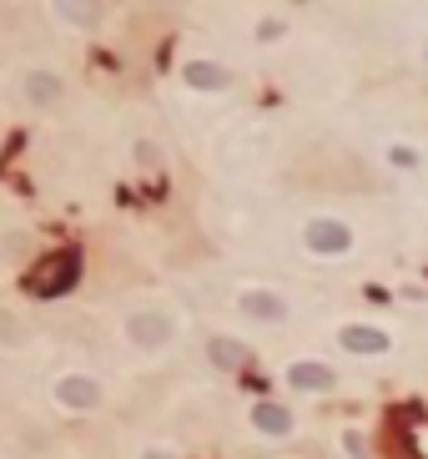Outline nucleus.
<instances>
[{"mask_svg": "<svg viewBox=\"0 0 428 459\" xmlns=\"http://www.w3.org/2000/svg\"><path fill=\"white\" fill-rule=\"evenodd\" d=\"M122 333H126L131 349L156 353V349H167L171 338H177V323H171V313H162V308H137V313H126Z\"/></svg>", "mask_w": 428, "mask_h": 459, "instance_id": "1", "label": "nucleus"}, {"mask_svg": "<svg viewBox=\"0 0 428 459\" xmlns=\"http://www.w3.org/2000/svg\"><path fill=\"white\" fill-rule=\"evenodd\" d=\"M303 248L318 257H348L353 253V227L343 218H313L303 227Z\"/></svg>", "mask_w": 428, "mask_h": 459, "instance_id": "2", "label": "nucleus"}, {"mask_svg": "<svg viewBox=\"0 0 428 459\" xmlns=\"http://www.w3.org/2000/svg\"><path fill=\"white\" fill-rule=\"evenodd\" d=\"M76 273H81V257L76 253H51L46 263L31 273V293H36V298L71 293V288H76Z\"/></svg>", "mask_w": 428, "mask_h": 459, "instance_id": "3", "label": "nucleus"}, {"mask_svg": "<svg viewBox=\"0 0 428 459\" xmlns=\"http://www.w3.org/2000/svg\"><path fill=\"white\" fill-rule=\"evenodd\" d=\"M16 96L26 101V107L46 111V107H56V101L66 96V81H61V71H51V66H31V71H20L16 76Z\"/></svg>", "mask_w": 428, "mask_h": 459, "instance_id": "4", "label": "nucleus"}, {"mask_svg": "<svg viewBox=\"0 0 428 459\" xmlns=\"http://www.w3.org/2000/svg\"><path fill=\"white\" fill-rule=\"evenodd\" d=\"M51 394H56V404H61V409H71V414H91V409H101L107 389H101V379H91V374H61Z\"/></svg>", "mask_w": 428, "mask_h": 459, "instance_id": "5", "label": "nucleus"}, {"mask_svg": "<svg viewBox=\"0 0 428 459\" xmlns=\"http://www.w3.org/2000/svg\"><path fill=\"white\" fill-rule=\"evenodd\" d=\"M237 313L252 318V323H267V328H277V323H288V298L282 293H273V288H242L237 293Z\"/></svg>", "mask_w": 428, "mask_h": 459, "instance_id": "6", "label": "nucleus"}, {"mask_svg": "<svg viewBox=\"0 0 428 459\" xmlns=\"http://www.w3.org/2000/svg\"><path fill=\"white\" fill-rule=\"evenodd\" d=\"M288 384L303 389V394H328V389H337V368L318 364V359H297V364L288 368Z\"/></svg>", "mask_w": 428, "mask_h": 459, "instance_id": "7", "label": "nucleus"}, {"mask_svg": "<svg viewBox=\"0 0 428 459\" xmlns=\"http://www.w3.org/2000/svg\"><path fill=\"white\" fill-rule=\"evenodd\" d=\"M51 16L61 26H76V31H96L107 20V5L101 0H51Z\"/></svg>", "mask_w": 428, "mask_h": 459, "instance_id": "8", "label": "nucleus"}, {"mask_svg": "<svg viewBox=\"0 0 428 459\" xmlns=\"http://www.w3.org/2000/svg\"><path fill=\"white\" fill-rule=\"evenodd\" d=\"M207 359H212L217 368L237 374V368L252 364V349H247L242 338H227V333H217V338H207Z\"/></svg>", "mask_w": 428, "mask_h": 459, "instance_id": "9", "label": "nucleus"}, {"mask_svg": "<svg viewBox=\"0 0 428 459\" xmlns=\"http://www.w3.org/2000/svg\"><path fill=\"white\" fill-rule=\"evenodd\" d=\"M182 81L192 86V91H227L232 86V71L217 61H186L182 66Z\"/></svg>", "mask_w": 428, "mask_h": 459, "instance_id": "10", "label": "nucleus"}, {"mask_svg": "<svg viewBox=\"0 0 428 459\" xmlns=\"http://www.w3.org/2000/svg\"><path fill=\"white\" fill-rule=\"evenodd\" d=\"M337 344L348 353H388V333L368 328V323H348V328L337 333Z\"/></svg>", "mask_w": 428, "mask_h": 459, "instance_id": "11", "label": "nucleus"}, {"mask_svg": "<svg viewBox=\"0 0 428 459\" xmlns=\"http://www.w3.org/2000/svg\"><path fill=\"white\" fill-rule=\"evenodd\" d=\"M252 429H262V434H292V409L288 404H252Z\"/></svg>", "mask_w": 428, "mask_h": 459, "instance_id": "12", "label": "nucleus"}, {"mask_svg": "<svg viewBox=\"0 0 428 459\" xmlns=\"http://www.w3.org/2000/svg\"><path fill=\"white\" fill-rule=\"evenodd\" d=\"M26 344V323L11 308H0V349H20Z\"/></svg>", "mask_w": 428, "mask_h": 459, "instance_id": "13", "label": "nucleus"}, {"mask_svg": "<svg viewBox=\"0 0 428 459\" xmlns=\"http://www.w3.org/2000/svg\"><path fill=\"white\" fill-rule=\"evenodd\" d=\"M131 157H137V167H147V172H152V167H162V152H156V142H137V146H131Z\"/></svg>", "mask_w": 428, "mask_h": 459, "instance_id": "14", "label": "nucleus"}, {"mask_svg": "<svg viewBox=\"0 0 428 459\" xmlns=\"http://www.w3.org/2000/svg\"><path fill=\"white\" fill-rule=\"evenodd\" d=\"M388 162H393L398 172H413V167H418V152H413V146H388Z\"/></svg>", "mask_w": 428, "mask_h": 459, "instance_id": "15", "label": "nucleus"}, {"mask_svg": "<svg viewBox=\"0 0 428 459\" xmlns=\"http://www.w3.org/2000/svg\"><path fill=\"white\" fill-rule=\"evenodd\" d=\"M408 444H413V455L428 459V419H418V424L408 429Z\"/></svg>", "mask_w": 428, "mask_h": 459, "instance_id": "16", "label": "nucleus"}, {"mask_svg": "<svg viewBox=\"0 0 428 459\" xmlns=\"http://www.w3.org/2000/svg\"><path fill=\"white\" fill-rule=\"evenodd\" d=\"M282 31H288V20H282V16H267V20H258V41H277Z\"/></svg>", "mask_w": 428, "mask_h": 459, "instance_id": "17", "label": "nucleus"}, {"mask_svg": "<svg viewBox=\"0 0 428 459\" xmlns=\"http://www.w3.org/2000/svg\"><path fill=\"white\" fill-rule=\"evenodd\" d=\"M343 444H348V455H353V459H373V455H368V439L358 434V429H348V434H343Z\"/></svg>", "mask_w": 428, "mask_h": 459, "instance_id": "18", "label": "nucleus"}, {"mask_svg": "<svg viewBox=\"0 0 428 459\" xmlns=\"http://www.w3.org/2000/svg\"><path fill=\"white\" fill-rule=\"evenodd\" d=\"M141 459H177V455H167V449H147Z\"/></svg>", "mask_w": 428, "mask_h": 459, "instance_id": "19", "label": "nucleus"}]
</instances>
